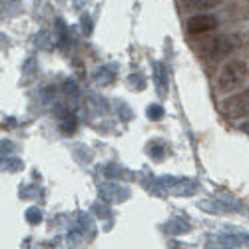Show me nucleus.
<instances>
[{"instance_id": "2", "label": "nucleus", "mask_w": 249, "mask_h": 249, "mask_svg": "<svg viewBox=\"0 0 249 249\" xmlns=\"http://www.w3.org/2000/svg\"><path fill=\"white\" fill-rule=\"evenodd\" d=\"M221 112H223L225 118H230V120L249 118V90H243V92H237V94L230 96L223 102Z\"/></svg>"}, {"instance_id": "3", "label": "nucleus", "mask_w": 249, "mask_h": 249, "mask_svg": "<svg viewBox=\"0 0 249 249\" xmlns=\"http://www.w3.org/2000/svg\"><path fill=\"white\" fill-rule=\"evenodd\" d=\"M185 28H188V34L192 36H201L217 28V18L212 14H196L188 20V26Z\"/></svg>"}, {"instance_id": "5", "label": "nucleus", "mask_w": 249, "mask_h": 249, "mask_svg": "<svg viewBox=\"0 0 249 249\" xmlns=\"http://www.w3.org/2000/svg\"><path fill=\"white\" fill-rule=\"evenodd\" d=\"M185 8H213L221 0H181Z\"/></svg>"}, {"instance_id": "1", "label": "nucleus", "mask_w": 249, "mask_h": 249, "mask_svg": "<svg viewBox=\"0 0 249 249\" xmlns=\"http://www.w3.org/2000/svg\"><path fill=\"white\" fill-rule=\"evenodd\" d=\"M249 76V66L243 60H230L227 64L221 68L217 76V88L221 92H231L237 90L245 84V80Z\"/></svg>"}, {"instance_id": "4", "label": "nucleus", "mask_w": 249, "mask_h": 249, "mask_svg": "<svg viewBox=\"0 0 249 249\" xmlns=\"http://www.w3.org/2000/svg\"><path fill=\"white\" fill-rule=\"evenodd\" d=\"M231 42L230 40H225V38H217V40H213V42L210 44V50H207V56L210 58H221L223 54H227V52H231Z\"/></svg>"}]
</instances>
